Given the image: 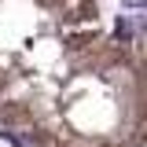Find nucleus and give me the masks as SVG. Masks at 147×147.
Returning <instances> with one entry per match:
<instances>
[{"label": "nucleus", "mask_w": 147, "mask_h": 147, "mask_svg": "<svg viewBox=\"0 0 147 147\" xmlns=\"http://www.w3.org/2000/svg\"><path fill=\"white\" fill-rule=\"evenodd\" d=\"M132 33H136V26H132L129 18H118V37H125V40H129Z\"/></svg>", "instance_id": "1"}, {"label": "nucleus", "mask_w": 147, "mask_h": 147, "mask_svg": "<svg viewBox=\"0 0 147 147\" xmlns=\"http://www.w3.org/2000/svg\"><path fill=\"white\" fill-rule=\"evenodd\" d=\"M129 7H147V0H125Z\"/></svg>", "instance_id": "2"}]
</instances>
